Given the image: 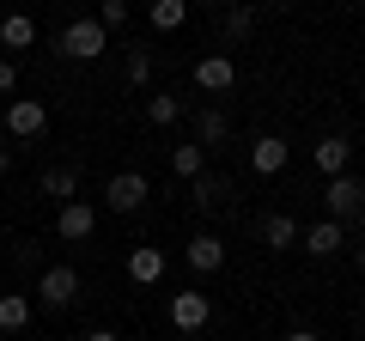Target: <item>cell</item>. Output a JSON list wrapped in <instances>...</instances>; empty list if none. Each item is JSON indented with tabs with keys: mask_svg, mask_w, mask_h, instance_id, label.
Segmentation results:
<instances>
[{
	"mask_svg": "<svg viewBox=\"0 0 365 341\" xmlns=\"http://www.w3.org/2000/svg\"><path fill=\"white\" fill-rule=\"evenodd\" d=\"M55 49L67 55V61H98V55L110 49V31L98 25V19H73V25H61V43Z\"/></svg>",
	"mask_w": 365,
	"mask_h": 341,
	"instance_id": "cell-1",
	"label": "cell"
},
{
	"mask_svg": "<svg viewBox=\"0 0 365 341\" xmlns=\"http://www.w3.org/2000/svg\"><path fill=\"white\" fill-rule=\"evenodd\" d=\"M73 299H79V268L55 263V268L37 275V305H43V311H67Z\"/></svg>",
	"mask_w": 365,
	"mask_h": 341,
	"instance_id": "cell-2",
	"label": "cell"
},
{
	"mask_svg": "<svg viewBox=\"0 0 365 341\" xmlns=\"http://www.w3.org/2000/svg\"><path fill=\"white\" fill-rule=\"evenodd\" d=\"M43 128H49V110L37 98H6V134L13 141H37Z\"/></svg>",
	"mask_w": 365,
	"mask_h": 341,
	"instance_id": "cell-3",
	"label": "cell"
},
{
	"mask_svg": "<svg viewBox=\"0 0 365 341\" xmlns=\"http://www.w3.org/2000/svg\"><path fill=\"white\" fill-rule=\"evenodd\" d=\"M213 323V299L207 292H177L170 299V329H182V335H195V329Z\"/></svg>",
	"mask_w": 365,
	"mask_h": 341,
	"instance_id": "cell-4",
	"label": "cell"
},
{
	"mask_svg": "<svg viewBox=\"0 0 365 341\" xmlns=\"http://www.w3.org/2000/svg\"><path fill=\"white\" fill-rule=\"evenodd\" d=\"M146 177L140 170H122V177H110V189H104V201H110V213H140L146 208Z\"/></svg>",
	"mask_w": 365,
	"mask_h": 341,
	"instance_id": "cell-5",
	"label": "cell"
},
{
	"mask_svg": "<svg viewBox=\"0 0 365 341\" xmlns=\"http://www.w3.org/2000/svg\"><path fill=\"white\" fill-rule=\"evenodd\" d=\"M359 201H365V189L353 183L347 170H341V177H329V189H323V208H329V220H341V225H347L353 213H359Z\"/></svg>",
	"mask_w": 365,
	"mask_h": 341,
	"instance_id": "cell-6",
	"label": "cell"
},
{
	"mask_svg": "<svg viewBox=\"0 0 365 341\" xmlns=\"http://www.w3.org/2000/svg\"><path fill=\"white\" fill-rule=\"evenodd\" d=\"M195 86H201V92H213V98H220V92H232V86H237L232 55H201V61H195Z\"/></svg>",
	"mask_w": 365,
	"mask_h": 341,
	"instance_id": "cell-7",
	"label": "cell"
},
{
	"mask_svg": "<svg viewBox=\"0 0 365 341\" xmlns=\"http://www.w3.org/2000/svg\"><path fill=\"white\" fill-rule=\"evenodd\" d=\"M165 268H170V256H165L158 244H134V250H128V275L140 280V287H158Z\"/></svg>",
	"mask_w": 365,
	"mask_h": 341,
	"instance_id": "cell-8",
	"label": "cell"
},
{
	"mask_svg": "<svg viewBox=\"0 0 365 341\" xmlns=\"http://www.w3.org/2000/svg\"><path fill=\"white\" fill-rule=\"evenodd\" d=\"M91 225H98V213H91V201H61V213H55V232L67 238V244H79V238H91Z\"/></svg>",
	"mask_w": 365,
	"mask_h": 341,
	"instance_id": "cell-9",
	"label": "cell"
},
{
	"mask_svg": "<svg viewBox=\"0 0 365 341\" xmlns=\"http://www.w3.org/2000/svg\"><path fill=\"white\" fill-rule=\"evenodd\" d=\"M182 263L195 268V275H213V268H225V238H213V232L189 238V250H182Z\"/></svg>",
	"mask_w": 365,
	"mask_h": 341,
	"instance_id": "cell-10",
	"label": "cell"
},
{
	"mask_svg": "<svg viewBox=\"0 0 365 341\" xmlns=\"http://www.w3.org/2000/svg\"><path fill=\"white\" fill-rule=\"evenodd\" d=\"M311 158H317V170H323V177H341V170H347V158H353V141H347V134H323V141L311 146Z\"/></svg>",
	"mask_w": 365,
	"mask_h": 341,
	"instance_id": "cell-11",
	"label": "cell"
},
{
	"mask_svg": "<svg viewBox=\"0 0 365 341\" xmlns=\"http://www.w3.org/2000/svg\"><path fill=\"white\" fill-rule=\"evenodd\" d=\"M250 158H256V177H280V170H287V158H292V146L280 141V134H262V141L250 146Z\"/></svg>",
	"mask_w": 365,
	"mask_h": 341,
	"instance_id": "cell-12",
	"label": "cell"
},
{
	"mask_svg": "<svg viewBox=\"0 0 365 341\" xmlns=\"http://www.w3.org/2000/svg\"><path fill=\"white\" fill-rule=\"evenodd\" d=\"M304 250H311V256H335V250L341 244H347V225H341V220H317V225H304Z\"/></svg>",
	"mask_w": 365,
	"mask_h": 341,
	"instance_id": "cell-13",
	"label": "cell"
},
{
	"mask_svg": "<svg viewBox=\"0 0 365 341\" xmlns=\"http://www.w3.org/2000/svg\"><path fill=\"white\" fill-rule=\"evenodd\" d=\"M31 317H37V305H31L25 292H0V329H6V335H19Z\"/></svg>",
	"mask_w": 365,
	"mask_h": 341,
	"instance_id": "cell-14",
	"label": "cell"
},
{
	"mask_svg": "<svg viewBox=\"0 0 365 341\" xmlns=\"http://www.w3.org/2000/svg\"><path fill=\"white\" fill-rule=\"evenodd\" d=\"M262 244L268 250H292L299 244V220H292V213H268V220H262Z\"/></svg>",
	"mask_w": 365,
	"mask_h": 341,
	"instance_id": "cell-15",
	"label": "cell"
},
{
	"mask_svg": "<svg viewBox=\"0 0 365 341\" xmlns=\"http://www.w3.org/2000/svg\"><path fill=\"white\" fill-rule=\"evenodd\" d=\"M0 43H6V49H31V43H37V25H31L25 13H6L0 19Z\"/></svg>",
	"mask_w": 365,
	"mask_h": 341,
	"instance_id": "cell-16",
	"label": "cell"
},
{
	"mask_svg": "<svg viewBox=\"0 0 365 341\" xmlns=\"http://www.w3.org/2000/svg\"><path fill=\"white\" fill-rule=\"evenodd\" d=\"M146 19H153V31H182L189 0H153V6H146Z\"/></svg>",
	"mask_w": 365,
	"mask_h": 341,
	"instance_id": "cell-17",
	"label": "cell"
},
{
	"mask_svg": "<svg viewBox=\"0 0 365 341\" xmlns=\"http://www.w3.org/2000/svg\"><path fill=\"white\" fill-rule=\"evenodd\" d=\"M195 134H201V146H220L225 134H232V122H225V110H207V104H201V110H195Z\"/></svg>",
	"mask_w": 365,
	"mask_h": 341,
	"instance_id": "cell-18",
	"label": "cell"
},
{
	"mask_svg": "<svg viewBox=\"0 0 365 341\" xmlns=\"http://www.w3.org/2000/svg\"><path fill=\"white\" fill-rule=\"evenodd\" d=\"M201 165H207V153H201V141H195V146H177V153H170V170H177V177H189V183L201 177Z\"/></svg>",
	"mask_w": 365,
	"mask_h": 341,
	"instance_id": "cell-19",
	"label": "cell"
},
{
	"mask_svg": "<svg viewBox=\"0 0 365 341\" xmlns=\"http://www.w3.org/2000/svg\"><path fill=\"white\" fill-rule=\"evenodd\" d=\"M182 116V104L170 92H158V98H146V122H153V128H170V122Z\"/></svg>",
	"mask_w": 365,
	"mask_h": 341,
	"instance_id": "cell-20",
	"label": "cell"
},
{
	"mask_svg": "<svg viewBox=\"0 0 365 341\" xmlns=\"http://www.w3.org/2000/svg\"><path fill=\"white\" fill-rule=\"evenodd\" d=\"M43 195L73 201V195H79V177H73V170H43Z\"/></svg>",
	"mask_w": 365,
	"mask_h": 341,
	"instance_id": "cell-21",
	"label": "cell"
},
{
	"mask_svg": "<svg viewBox=\"0 0 365 341\" xmlns=\"http://www.w3.org/2000/svg\"><path fill=\"white\" fill-rule=\"evenodd\" d=\"M189 195H195V208H213V201L225 195V183H220V177H207V170H201V177H195V189H189Z\"/></svg>",
	"mask_w": 365,
	"mask_h": 341,
	"instance_id": "cell-22",
	"label": "cell"
},
{
	"mask_svg": "<svg viewBox=\"0 0 365 341\" xmlns=\"http://www.w3.org/2000/svg\"><path fill=\"white\" fill-rule=\"evenodd\" d=\"M250 31H256V13L250 6H232L225 13V37H250Z\"/></svg>",
	"mask_w": 365,
	"mask_h": 341,
	"instance_id": "cell-23",
	"label": "cell"
},
{
	"mask_svg": "<svg viewBox=\"0 0 365 341\" xmlns=\"http://www.w3.org/2000/svg\"><path fill=\"white\" fill-rule=\"evenodd\" d=\"M153 79V55L146 49H128V86H146Z\"/></svg>",
	"mask_w": 365,
	"mask_h": 341,
	"instance_id": "cell-24",
	"label": "cell"
},
{
	"mask_svg": "<svg viewBox=\"0 0 365 341\" xmlns=\"http://www.w3.org/2000/svg\"><path fill=\"white\" fill-rule=\"evenodd\" d=\"M98 25H104V31L128 25V0H104V6H98Z\"/></svg>",
	"mask_w": 365,
	"mask_h": 341,
	"instance_id": "cell-25",
	"label": "cell"
},
{
	"mask_svg": "<svg viewBox=\"0 0 365 341\" xmlns=\"http://www.w3.org/2000/svg\"><path fill=\"white\" fill-rule=\"evenodd\" d=\"M6 92H19V61H13V55H0V98H6Z\"/></svg>",
	"mask_w": 365,
	"mask_h": 341,
	"instance_id": "cell-26",
	"label": "cell"
},
{
	"mask_svg": "<svg viewBox=\"0 0 365 341\" xmlns=\"http://www.w3.org/2000/svg\"><path fill=\"white\" fill-rule=\"evenodd\" d=\"M86 341H122V335H116V329H91Z\"/></svg>",
	"mask_w": 365,
	"mask_h": 341,
	"instance_id": "cell-27",
	"label": "cell"
},
{
	"mask_svg": "<svg viewBox=\"0 0 365 341\" xmlns=\"http://www.w3.org/2000/svg\"><path fill=\"white\" fill-rule=\"evenodd\" d=\"M287 341H323V335H317V329H292Z\"/></svg>",
	"mask_w": 365,
	"mask_h": 341,
	"instance_id": "cell-28",
	"label": "cell"
},
{
	"mask_svg": "<svg viewBox=\"0 0 365 341\" xmlns=\"http://www.w3.org/2000/svg\"><path fill=\"white\" fill-rule=\"evenodd\" d=\"M6 170H13V153H6V146H0V177H6Z\"/></svg>",
	"mask_w": 365,
	"mask_h": 341,
	"instance_id": "cell-29",
	"label": "cell"
},
{
	"mask_svg": "<svg viewBox=\"0 0 365 341\" xmlns=\"http://www.w3.org/2000/svg\"><path fill=\"white\" fill-rule=\"evenodd\" d=\"M359 268H365V250H359Z\"/></svg>",
	"mask_w": 365,
	"mask_h": 341,
	"instance_id": "cell-30",
	"label": "cell"
}]
</instances>
